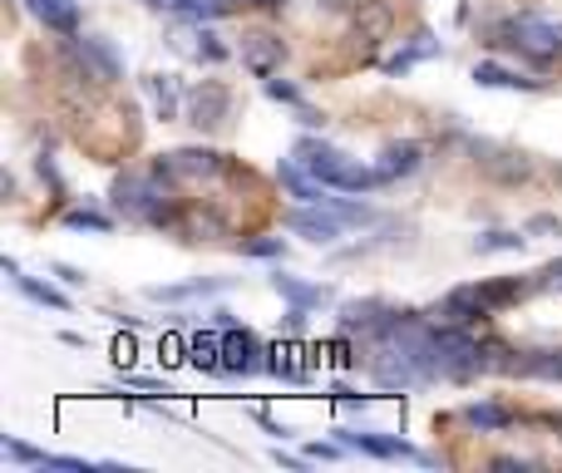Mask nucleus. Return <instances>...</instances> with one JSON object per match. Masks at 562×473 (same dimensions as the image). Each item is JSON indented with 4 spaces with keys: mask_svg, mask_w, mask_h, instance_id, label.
Segmentation results:
<instances>
[{
    "mask_svg": "<svg viewBox=\"0 0 562 473\" xmlns=\"http://www.w3.org/2000/svg\"><path fill=\"white\" fill-rule=\"evenodd\" d=\"M109 203H114V213L128 217V223L168 227V233H178V217H183L168 178H158L154 168H148V173H119L114 188H109Z\"/></svg>",
    "mask_w": 562,
    "mask_h": 473,
    "instance_id": "f257e3e1",
    "label": "nucleus"
},
{
    "mask_svg": "<svg viewBox=\"0 0 562 473\" xmlns=\"http://www.w3.org/2000/svg\"><path fill=\"white\" fill-rule=\"evenodd\" d=\"M498 45H514L518 55H528L533 65H553L562 55V25L553 20H538V15H514L504 25H494Z\"/></svg>",
    "mask_w": 562,
    "mask_h": 473,
    "instance_id": "f03ea898",
    "label": "nucleus"
},
{
    "mask_svg": "<svg viewBox=\"0 0 562 473\" xmlns=\"http://www.w3.org/2000/svg\"><path fill=\"white\" fill-rule=\"evenodd\" d=\"M154 173L168 178V183H207V178L227 173V158L217 148H168V154L154 158Z\"/></svg>",
    "mask_w": 562,
    "mask_h": 473,
    "instance_id": "7ed1b4c3",
    "label": "nucleus"
},
{
    "mask_svg": "<svg viewBox=\"0 0 562 473\" xmlns=\"http://www.w3.org/2000/svg\"><path fill=\"white\" fill-rule=\"evenodd\" d=\"M227 119H233V89H227L223 79H203V85H193V94H188V124L203 128V134H213V128H223Z\"/></svg>",
    "mask_w": 562,
    "mask_h": 473,
    "instance_id": "20e7f679",
    "label": "nucleus"
},
{
    "mask_svg": "<svg viewBox=\"0 0 562 473\" xmlns=\"http://www.w3.org/2000/svg\"><path fill=\"white\" fill-rule=\"evenodd\" d=\"M267 350H262V336L257 330H237V326H227L223 330V375H237V380H247V375H257V370H267Z\"/></svg>",
    "mask_w": 562,
    "mask_h": 473,
    "instance_id": "39448f33",
    "label": "nucleus"
},
{
    "mask_svg": "<svg viewBox=\"0 0 562 473\" xmlns=\"http://www.w3.org/2000/svg\"><path fill=\"white\" fill-rule=\"evenodd\" d=\"M336 439L346 449H360L370 459H415V464H429V454H419L409 439L400 435H370V429H336Z\"/></svg>",
    "mask_w": 562,
    "mask_h": 473,
    "instance_id": "423d86ee",
    "label": "nucleus"
},
{
    "mask_svg": "<svg viewBox=\"0 0 562 473\" xmlns=\"http://www.w3.org/2000/svg\"><path fill=\"white\" fill-rule=\"evenodd\" d=\"M346 227H350L346 217H336L330 207H321V203H306V207H296V213H286V233L316 241V247H330V241L346 233Z\"/></svg>",
    "mask_w": 562,
    "mask_h": 473,
    "instance_id": "0eeeda50",
    "label": "nucleus"
},
{
    "mask_svg": "<svg viewBox=\"0 0 562 473\" xmlns=\"http://www.w3.org/2000/svg\"><path fill=\"white\" fill-rule=\"evenodd\" d=\"M243 65H247V75H257V79L281 75V65H286V40L272 35V30L243 35Z\"/></svg>",
    "mask_w": 562,
    "mask_h": 473,
    "instance_id": "6e6552de",
    "label": "nucleus"
},
{
    "mask_svg": "<svg viewBox=\"0 0 562 473\" xmlns=\"http://www.w3.org/2000/svg\"><path fill=\"white\" fill-rule=\"evenodd\" d=\"M69 49H75V59L85 65V79H99V85H114L119 75H124V65H119V55L104 45V40H94V35H69Z\"/></svg>",
    "mask_w": 562,
    "mask_h": 473,
    "instance_id": "1a4fd4ad",
    "label": "nucleus"
},
{
    "mask_svg": "<svg viewBox=\"0 0 562 473\" xmlns=\"http://www.w3.org/2000/svg\"><path fill=\"white\" fill-rule=\"evenodd\" d=\"M494 316V306L484 301V291L479 286H454L445 301H439V320H449V326H484V320Z\"/></svg>",
    "mask_w": 562,
    "mask_h": 473,
    "instance_id": "9d476101",
    "label": "nucleus"
},
{
    "mask_svg": "<svg viewBox=\"0 0 562 473\" xmlns=\"http://www.w3.org/2000/svg\"><path fill=\"white\" fill-rule=\"evenodd\" d=\"M291 158H296V164L306 168L311 178H321V183H326V188H330V178H336L340 168L350 164V158L340 154L336 144H326V138H301V144L291 148Z\"/></svg>",
    "mask_w": 562,
    "mask_h": 473,
    "instance_id": "9b49d317",
    "label": "nucleus"
},
{
    "mask_svg": "<svg viewBox=\"0 0 562 473\" xmlns=\"http://www.w3.org/2000/svg\"><path fill=\"white\" fill-rule=\"evenodd\" d=\"M504 375H524V380H562V346L558 350H514Z\"/></svg>",
    "mask_w": 562,
    "mask_h": 473,
    "instance_id": "f8f14e48",
    "label": "nucleus"
},
{
    "mask_svg": "<svg viewBox=\"0 0 562 473\" xmlns=\"http://www.w3.org/2000/svg\"><path fill=\"white\" fill-rule=\"evenodd\" d=\"M272 291L281 301H291V306H301V311L326 306L330 301V286H321V281H301V277H291V271H272Z\"/></svg>",
    "mask_w": 562,
    "mask_h": 473,
    "instance_id": "ddd939ff",
    "label": "nucleus"
},
{
    "mask_svg": "<svg viewBox=\"0 0 562 473\" xmlns=\"http://www.w3.org/2000/svg\"><path fill=\"white\" fill-rule=\"evenodd\" d=\"M425 164V148L415 144V138H400V144H385L380 148V173H385V183H400V178H409L415 168Z\"/></svg>",
    "mask_w": 562,
    "mask_h": 473,
    "instance_id": "4468645a",
    "label": "nucleus"
},
{
    "mask_svg": "<svg viewBox=\"0 0 562 473\" xmlns=\"http://www.w3.org/2000/svg\"><path fill=\"white\" fill-rule=\"evenodd\" d=\"M25 10L55 35H79V5L75 0H25Z\"/></svg>",
    "mask_w": 562,
    "mask_h": 473,
    "instance_id": "2eb2a0df",
    "label": "nucleus"
},
{
    "mask_svg": "<svg viewBox=\"0 0 562 473\" xmlns=\"http://www.w3.org/2000/svg\"><path fill=\"white\" fill-rule=\"evenodd\" d=\"M5 277L15 281V286H20V296H25V301H35V306H49V311H69V296H65V291H55V286H49V281H35V277H25L15 257H5Z\"/></svg>",
    "mask_w": 562,
    "mask_h": 473,
    "instance_id": "dca6fc26",
    "label": "nucleus"
},
{
    "mask_svg": "<svg viewBox=\"0 0 562 473\" xmlns=\"http://www.w3.org/2000/svg\"><path fill=\"white\" fill-rule=\"evenodd\" d=\"M144 94H148V104H154V114L164 119V124H173V119L183 114V89H178L173 75H148Z\"/></svg>",
    "mask_w": 562,
    "mask_h": 473,
    "instance_id": "f3484780",
    "label": "nucleus"
},
{
    "mask_svg": "<svg viewBox=\"0 0 562 473\" xmlns=\"http://www.w3.org/2000/svg\"><path fill=\"white\" fill-rule=\"evenodd\" d=\"M277 183L286 188L296 203H321V198H326V183H321V178H311L296 158H281V164H277Z\"/></svg>",
    "mask_w": 562,
    "mask_h": 473,
    "instance_id": "a211bd4d",
    "label": "nucleus"
},
{
    "mask_svg": "<svg viewBox=\"0 0 562 473\" xmlns=\"http://www.w3.org/2000/svg\"><path fill=\"white\" fill-rule=\"evenodd\" d=\"M474 85L479 89H524V94H538L543 79H528V75H518V69H504V65H494V59H484V65H474Z\"/></svg>",
    "mask_w": 562,
    "mask_h": 473,
    "instance_id": "6ab92c4d",
    "label": "nucleus"
},
{
    "mask_svg": "<svg viewBox=\"0 0 562 473\" xmlns=\"http://www.w3.org/2000/svg\"><path fill=\"white\" fill-rule=\"evenodd\" d=\"M459 419H464L469 429H479V435H498V429H508L518 415H514L508 405H494V399H479V405H464V409H459Z\"/></svg>",
    "mask_w": 562,
    "mask_h": 473,
    "instance_id": "aec40b11",
    "label": "nucleus"
},
{
    "mask_svg": "<svg viewBox=\"0 0 562 473\" xmlns=\"http://www.w3.org/2000/svg\"><path fill=\"white\" fill-rule=\"evenodd\" d=\"M390 30V5H380V0H360L356 10V40L360 45H380Z\"/></svg>",
    "mask_w": 562,
    "mask_h": 473,
    "instance_id": "412c9836",
    "label": "nucleus"
},
{
    "mask_svg": "<svg viewBox=\"0 0 562 473\" xmlns=\"http://www.w3.org/2000/svg\"><path fill=\"white\" fill-rule=\"evenodd\" d=\"M533 286H538V281H524V277H494V281H484L479 291H484V301L494 311H504V306H518V301H524Z\"/></svg>",
    "mask_w": 562,
    "mask_h": 473,
    "instance_id": "4be33fe9",
    "label": "nucleus"
},
{
    "mask_svg": "<svg viewBox=\"0 0 562 473\" xmlns=\"http://www.w3.org/2000/svg\"><path fill=\"white\" fill-rule=\"evenodd\" d=\"M330 188H336V193H375V188H385V173H380V168H360L356 158H350V164L330 178Z\"/></svg>",
    "mask_w": 562,
    "mask_h": 473,
    "instance_id": "5701e85b",
    "label": "nucleus"
},
{
    "mask_svg": "<svg viewBox=\"0 0 562 473\" xmlns=\"http://www.w3.org/2000/svg\"><path fill=\"white\" fill-rule=\"evenodd\" d=\"M188 360H193L203 375H223V336H217V330L193 336V340H188Z\"/></svg>",
    "mask_w": 562,
    "mask_h": 473,
    "instance_id": "b1692460",
    "label": "nucleus"
},
{
    "mask_svg": "<svg viewBox=\"0 0 562 473\" xmlns=\"http://www.w3.org/2000/svg\"><path fill=\"white\" fill-rule=\"evenodd\" d=\"M435 55H439V40L429 35V30H415V45L400 49V55H390L385 59V75H405V69H415L419 59H435Z\"/></svg>",
    "mask_w": 562,
    "mask_h": 473,
    "instance_id": "393cba45",
    "label": "nucleus"
},
{
    "mask_svg": "<svg viewBox=\"0 0 562 473\" xmlns=\"http://www.w3.org/2000/svg\"><path fill=\"white\" fill-rule=\"evenodd\" d=\"M178 233H183L188 241H213V237H223V223H217L213 213H203V207H183Z\"/></svg>",
    "mask_w": 562,
    "mask_h": 473,
    "instance_id": "a878e982",
    "label": "nucleus"
},
{
    "mask_svg": "<svg viewBox=\"0 0 562 473\" xmlns=\"http://www.w3.org/2000/svg\"><path fill=\"white\" fill-rule=\"evenodd\" d=\"M227 281L217 277H203V281H183V286H148V296L154 301H193V296H213V291H223Z\"/></svg>",
    "mask_w": 562,
    "mask_h": 473,
    "instance_id": "bb28decb",
    "label": "nucleus"
},
{
    "mask_svg": "<svg viewBox=\"0 0 562 473\" xmlns=\"http://www.w3.org/2000/svg\"><path fill=\"white\" fill-rule=\"evenodd\" d=\"M65 227H75V233H114V213H99V207H69L65 213Z\"/></svg>",
    "mask_w": 562,
    "mask_h": 473,
    "instance_id": "cd10ccee",
    "label": "nucleus"
},
{
    "mask_svg": "<svg viewBox=\"0 0 562 473\" xmlns=\"http://www.w3.org/2000/svg\"><path fill=\"white\" fill-rule=\"evenodd\" d=\"M0 449H5V459H10V464H30V469H45V464H49V454H45V449L25 444V439H15V435H5V444H0Z\"/></svg>",
    "mask_w": 562,
    "mask_h": 473,
    "instance_id": "c85d7f7f",
    "label": "nucleus"
},
{
    "mask_svg": "<svg viewBox=\"0 0 562 473\" xmlns=\"http://www.w3.org/2000/svg\"><path fill=\"white\" fill-rule=\"evenodd\" d=\"M198 45H193V55L198 59H207V65H223L227 59V45H223V35H217V30H203V20H198Z\"/></svg>",
    "mask_w": 562,
    "mask_h": 473,
    "instance_id": "c756f323",
    "label": "nucleus"
},
{
    "mask_svg": "<svg viewBox=\"0 0 562 473\" xmlns=\"http://www.w3.org/2000/svg\"><path fill=\"white\" fill-rule=\"evenodd\" d=\"M321 207H330L336 217H346L350 227H360V223H370V217H375L366 203H356V198H330V193H326V198H321Z\"/></svg>",
    "mask_w": 562,
    "mask_h": 473,
    "instance_id": "7c9ffc66",
    "label": "nucleus"
},
{
    "mask_svg": "<svg viewBox=\"0 0 562 473\" xmlns=\"http://www.w3.org/2000/svg\"><path fill=\"white\" fill-rule=\"evenodd\" d=\"M524 241H528V233H484L474 247L479 251H524Z\"/></svg>",
    "mask_w": 562,
    "mask_h": 473,
    "instance_id": "2f4dec72",
    "label": "nucleus"
},
{
    "mask_svg": "<svg viewBox=\"0 0 562 473\" xmlns=\"http://www.w3.org/2000/svg\"><path fill=\"white\" fill-rule=\"evenodd\" d=\"M262 89H267V99H277V104H291V109H296V104H306V99H301V89L296 85H291V79H262Z\"/></svg>",
    "mask_w": 562,
    "mask_h": 473,
    "instance_id": "473e14b6",
    "label": "nucleus"
},
{
    "mask_svg": "<svg viewBox=\"0 0 562 473\" xmlns=\"http://www.w3.org/2000/svg\"><path fill=\"white\" fill-rule=\"evenodd\" d=\"M267 375L286 380V385H306V370H301L296 360H286V356H272V360H267Z\"/></svg>",
    "mask_w": 562,
    "mask_h": 473,
    "instance_id": "72a5a7b5",
    "label": "nucleus"
},
{
    "mask_svg": "<svg viewBox=\"0 0 562 473\" xmlns=\"http://www.w3.org/2000/svg\"><path fill=\"white\" fill-rule=\"evenodd\" d=\"M524 233H528V237H562V217H553V213H538V217H528Z\"/></svg>",
    "mask_w": 562,
    "mask_h": 473,
    "instance_id": "f704fd0d",
    "label": "nucleus"
},
{
    "mask_svg": "<svg viewBox=\"0 0 562 473\" xmlns=\"http://www.w3.org/2000/svg\"><path fill=\"white\" fill-rule=\"evenodd\" d=\"M128 390H138V395H173L168 390V380H154V375H124Z\"/></svg>",
    "mask_w": 562,
    "mask_h": 473,
    "instance_id": "c9c22d12",
    "label": "nucleus"
},
{
    "mask_svg": "<svg viewBox=\"0 0 562 473\" xmlns=\"http://www.w3.org/2000/svg\"><path fill=\"white\" fill-rule=\"evenodd\" d=\"M243 251H247V257L272 261V257H281V237H252V241H243Z\"/></svg>",
    "mask_w": 562,
    "mask_h": 473,
    "instance_id": "e433bc0d",
    "label": "nucleus"
},
{
    "mask_svg": "<svg viewBox=\"0 0 562 473\" xmlns=\"http://www.w3.org/2000/svg\"><path fill=\"white\" fill-rule=\"evenodd\" d=\"M281 336H291V340L306 336V311L291 306V311H286V320H281Z\"/></svg>",
    "mask_w": 562,
    "mask_h": 473,
    "instance_id": "4c0bfd02",
    "label": "nucleus"
},
{
    "mask_svg": "<svg viewBox=\"0 0 562 473\" xmlns=\"http://www.w3.org/2000/svg\"><path fill=\"white\" fill-rule=\"evenodd\" d=\"M49 271H55V277L65 281V286H85V281H89L85 271H79V267H69V261H55V267H49Z\"/></svg>",
    "mask_w": 562,
    "mask_h": 473,
    "instance_id": "58836bf2",
    "label": "nucleus"
},
{
    "mask_svg": "<svg viewBox=\"0 0 562 473\" xmlns=\"http://www.w3.org/2000/svg\"><path fill=\"white\" fill-rule=\"evenodd\" d=\"M35 173H40V178H45V183H49V188H55V193H65V183H59L55 164H49V158H45V154H40V158H35Z\"/></svg>",
    "mask_w": 562,
    "mask_h": 473,
    "instance_id": "ea45409f",
    "label": "nucleus"
},
{
    "mask_svg": "<svg viewBox=\"0 0 562 473\" xmlns=\"http://www.w3.org/2000/svg\"><path fill=\"white\" fill-rule=\"evenodd\" d=\"M286 0H227V10H281Z\"/></svg>",
    "mask_w": 562,
    "mask_h": 473,
    "instance_id": "a19ab883",
    "label": "nucleus"
},
{
    "mask_svg": "<svg viewBox=\"0 0 562 473\" xmlns=\"http://www.w3.org/2000/svg\"><path fill=\"white\" fill-rule=\"evenodd\" d=\"M336 399H346V405H370V395H360V390H350V385H336L330 390Z\"/></svg>",
    "mask_w": 562,
    "mask_h": 473,
    "instance_id": "79ce46f5",
    "label": "nucleus"
},
{
    "mask_svg": "<svg viewBox=\"0 0 562 473\" xmlns=\"http://www.w3.org/2000/svg\"><path fill=\"white\" fill-rule=\"evenodd\" d=\"M296 119H301L306 128H321V124H326V114H316L311 104H296Z\"/></svg>",
    "mask_w": 562,
    "mask_h": 473,
    "instance_id": "37998d69",
    "label": "nucleus"
},
{
    "mask_svg": "<svg viewBox=\"0 0 562 473\" xmlns=\"http://www.w3.org/2000/svg\"><path fill=\"white\" fill-rule=\"evenodd\" d=\"M257 425H262V429H267V435H286V429H281V425H277V419H272V415H267V409H257Z\"/></svg>",
    "mask_w": 562,
    "mask_h": 473,
    "instance_id": "c03bdc74",
    "label": "nucleus"
},
{
    "mask_svg": "<svg viewBox=\"0 0 562 473\" xmlns=\"http://www.w3.org/2000/svg\"><path fill=\"white\" fill-rule=\"evenodd\" d=\"M543 281H548V286H562V257H558V261H553V267H548V271H543Z\"/></svg>",
    "mask_w": 562,
    "mask_h": 473,
    "instance_id": "a18cd8bd",
    "label": "nucleus"
}]
</instances>
